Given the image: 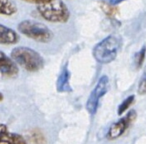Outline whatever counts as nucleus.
<instances>
[{"label": "nucleus", "mask_w": 146, "mask_h": 144, "mask_svg": "<svg viewBox=\"0 0 146 144\" xmlns=\"http://www.w3.org/2000/svg\"><path fill=\"white\" fill-rule=\"evenodd\" d=\"M7 126L5 124H0V138L2 137L5 133H7Z\"/></svg>", "instance_id": "nucleus-18"}, {"label": "nucleus", "mask_w": 146, "mask_h": 144, "mask_svg": "<svg viewBox=\"0 0 146 144\" xmlns=\"http://www.w3.org/2000/svg\"><path fill=\"white\" fill-rule=\"evenodd\" d=\"M134 100H135V96L134 95H130V96H128L127 98H125V99L121 102V104L118 106V109H117L118 115H121V114H123L125 111H127L128 108H129L130 106L132 105V103L134 102Z\"/></svg>", "instance_id": "nucleus-12"}, {"label": "nucleus", "mask_w": 146, "mask_h": 144, "mask_svg": "<svg viewBox=\"0 0 146 144\" xmlns=\"http://www.w3.org/2000/svg\"><path fill=\"white\" fill-rule=\"evenodd\" d=\"M108 88H109V78L106 75L101 76L86 102V109L90 114H94L97 111L100 99L102 96L107 93Z\"/></svg>", "instance_id": "nucleus-5"}, {"label": "nucleus", "mask_w": 146, "mask_h": 144, "mask_svg": "<svg viewBox=\"0 0 146 144\" xmlns=\"http://www.w3.org/2000/svg\"><path fill=\"white\" fill-rule=\"evenodd\" d=\"M11 58L16 64L29 72H36L44 66V59L29 47H16L11 51Z\"/></svg>", "instance_id": "nucleus-2"}, {"label": "nucleus", "mask_w": 146, "mask_h": 144, "mask_svg": "<svg viewBox=\"0 0 146 144\" xmlns=\"http://www.w3.org/2000/svg\"><path fill=\"white\" fill-rule=\"evenodd\" d=\"M102 9H103L104 13L109 17H114L118 13V9L114 5L111 4H103L102 5Z\"/></svg>", "instance_id": "nucleus-15"}, {"label": "nucleus", "mask_w": 146, "mask_h": 144, "mask_svg": "<svg viewBox=\"0 0 146 144\" xmlns=\"http://www.w3.org/2000/svg\"><path fill=\"white\" fill-rule=\"evenodd\" d=\"M30 141L31 144H44L45 139L43 134L38 130H35L30 135Z\"/></svg>", "instance_id": "nucleus-14"}, {"label": "nucleus", "mask_w": 146, "mask_h": 144, "mask_svg": "<svg viewBox=\"0 0 146 144\" xmlns=\"http://www.w3.org/2000/svg\"><path fill=\"white\" fill-rule=\"evenodd\" d=\"M122 45V39L118 34H111L94 46L93 56L99 63L108 64L115 60Z\"/></svg>", "instance_id": "nucleus-1"}, {"label": "nucleus", "mask_w": 146, "mask_h": 144, "mask_svg": "<svg viewBox=\"0 0 146 144\" xmlns=\"http://www.w3.org/2000/svg\"><path fill=\"white\" fill-rule=\"evenodd\" d=\"M137 90H138V94H140V95L146 94V74H144L141 77V79H140Z\"/></svg>", "instance_id": "nucleus-16"}, {"label": "nucleus", "mask_w": 146, "mask_h": 144, "mask_svg": "<svg viewBox=\"0 0 146 144\" xmlns=\"http://www.w3.org/2000/svg\"><path fill=\"white\" fill-rule=\"evenodd\" d=\"M56 89L57 91L61 92V93H63V92H70L72 90L70 86V72H69L67 65H65L63 67L58 78H57Z\"/></svg>", "instance_id": "nucleus-9"}, {"label": "nucleus", "mask_w": 146, "mask_h": 144, "mask_svg": "<svg viewBox=\"0 0 146 144\" xmlns=\"http://www.w3.org/2000/svg\"><path fill=\"white\" fill-rule=\"evenodd\" d=\"M17 12V6L11 0H0V15L11 16Z\"/></svg>", "instance_id": "nucleus-11"}, {"label": "nucleus", "mask_w": 146, "mask_h": 144, "mask_svg": "<svg viewBox=\"0 0 146 144\" xmlns=\"http://www.w3.org/2000/svg\"><path fill=\"white\" fill-rule=\"evenodd\" d=\"M136 116H137L136 115V112L134 110H132V111L128 112L126 116H124L123 118H121L120 120H118L115 123L112 124L107 132L108 139L113 140L120 137L125 132V130L128 128V126L135 120Z\"/></svg>", "instance_id": "nucleus-6"}, {"label": "nucleus", "mask_w": 146, "mask_h": 144, "mask_svg": "<svg viewBox=\"0 0 146 144\" xmlns=\"http://www.w3.org/2000/svg\"><path fill=\"white\" fill-rule=\"evenodd\" d=\"M122 1H124V0H109V2L111 5H116V4H118V3L122 2Z\"/></svg>", "instance_id": "nucleus-19"}, {"label": "nucleus", "mask_w": 146, "mask_h": 144, "mask_svg": "<svg viewBox=\"0 0 146 144\" xmlns=\"http://www.w3.org/2000/svg\"><path fill=\"white\" fill-rule=\"evenodd\" d=\"M3 99V95H2V93H0V100H2Z\"/></svg>", "instance_id": "nucleus-20"}, {"label": "nucleus", "mask_w": 146, "mask_h": 144, "mask_svg": "<svg viewBox=\"0 0 146 144\" xmlns=\"http://www.w3.org/2000/svg\"><path fill=\"white\" fill-rule=\"evenodd\" d=\"M0 73L7 77H14L18 74L16 63L2 51H0Z\"/></svg>", "instance_id": "nucleus-7"}, {"label": "nucleus", "mask_w": 146, "mask_h": 144, "mask_svg": "<svg viewBox=\"0 0 146 144\" xmlns=\"http://www.w3.org/2000/svg\"><path fill=\"white\" fill-rule=\"evenodd\" d=\"M37 11L43 19L53 23H65L70 17L67 6L60 0H52L45 4L37 5Z\"/></svg>", "instance_id": "nucleus-3"}, {"label": "nucleus", "mask_w": 146, "mask_h": 144, "mask_svg": "<svg viewBox=\"0 0 146 144\" xmlns=\"http://www.w3.org/2000/svg\"><path fill=\"white\" fill-rule=\"evenodd\" d=\"M22 1L29 2V3H34V4H37V5H41V4H45V3L50 2L52 0H22Z\"/></svg>", "instance_id": "nucleus-17"}, {"label": "nucleus", "mask_w": 146, "mask_h": 144, "mask_svg": "<svg viewBox=\"0 0 146 144\" xmlns=\"http://www.w3.org/2000/svg\"><path fill=\"white\" fill-rule=\"evenodd\" d=\"M19 36L17 32L3 24H0V44L11 45L17 43Z\"/></svg>", "instance_id": "nucleus-8"}, {"label": "nucleus", "mask_w": 146, "mask_h": 144, "mask_svg": "<svg viewBox=\"0 0 146 144\" xmlns=\"http://www.w3.org/2000/svg\"><path fill=\"white\" fill-rule=\"evenodd\" d=\"M0 144H26V140L19 134L7 132L0 138Z\"/></svg>", "instance_id": "nucleus-10"}, {"label": "nucleus", "mask_w": 146, "mask_h": 144, "mask_svg": "<svg viewBox=\"0 0 146 144\" xmlns=\"http://www.w3.org/2000/svg\"><path fill=\"white\" fill-rule=\"evenodd\" d=\"M146 56V47H142L135 55V59H134V63H135L136 68H140V67L143 65L144 60H145Z\"/></svg>", "instance_id": "nucleus-13"}, {"label": "nucleus", "mask_w": 146, "mask_h": 144, "mask_svg": "<svg viewBox=\"0 0 146 144\" xmlns=\"http://www.w3.org/2000/svg\"><path fill=\"white\" fill-rule=\"evenodd\" d=\"M18 31L37 42L47 43L53 37L52 31L42 23L35 20H23L18 24Z\"/></svg>", "instance_id": "nucleus-4"}]
</instances>
